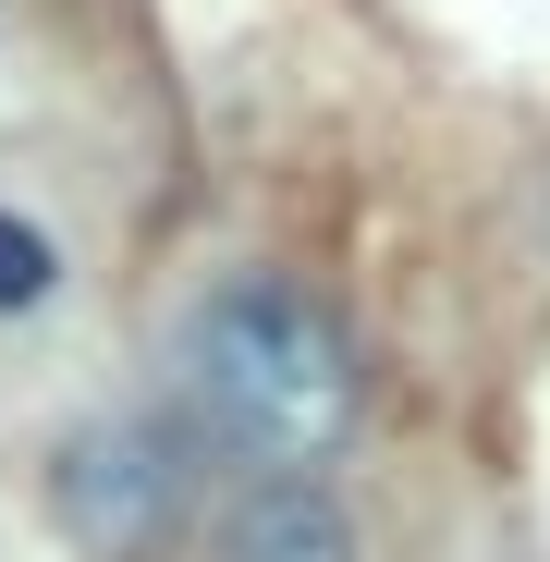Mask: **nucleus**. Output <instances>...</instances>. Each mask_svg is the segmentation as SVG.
Returning a JSON list of instances; mask_svg holds the SVG:
<instances>
[{
	"label": "nucleus",
	"mask_w": 550,
	"mask_h": 562,
	"mask_svg": "<svg viewBox=\"0 0 550 562\" xmlns=\"http://www.w3.org/2000/svg\"><path fill=\"white\" fill-rule=\"evenodd\" d=\"M49 294H61V245H49L37 221L0 209V318H25V306H49Z\"/></svg>",
	"instance_id": "20e7f679"
},
{
	"label": "nucleus",
	"mask_w": 550,
	"mask_h": 562,
	"mask_svg": "<svg viewBox=\"0 0 550 562\" xmlns=\"http://www.w3.org/2000/svg\"><path fill=\"white\" fill-rule=\"evenodd\" d=\"M183 367V404H197V428L245 464H269V477H306V464H330L355 440V330L306 294V281L282 269H233L197 294V318H183L171 342Z\"/></svg>",
	"instance_id": "f257e3e1"
},
{
	"label": "nucleus",
	"mask_w": 550,
	"mask_h": 562,
	"mask_svg": "<svg viewBox=\"0 0 550 562\" xmlns=\"http://www.w3.org/2000/svg\"><path fill=\"white\" fill-rule=\"evenodd\" d=\"M221 562H355V514L318 477H257L221 514Z\"/></svg>",
	"instance_id": "7ed1b4c3"
},
{
	"label": "nucleus",
	"mask_w": 550,
	"mask_h": 562,
	"mask_svg": "<svg viewBox=\"0 0 550 562\" xmlns=\"http://www.w3.org/2000/svg\"><path fill=\"white\" fill-rule=\"evenodd\" d=\"M49 514L86 562H159L183 526V440L147 416H99L49 452Z\"/></svg>",
	"instance_id": "f03ea898"
}]
</instances>
